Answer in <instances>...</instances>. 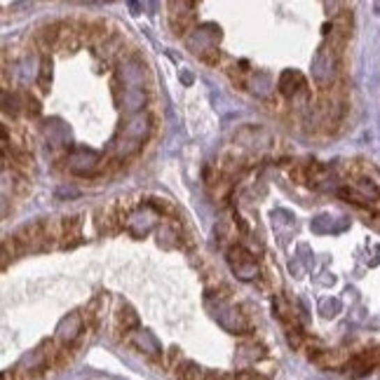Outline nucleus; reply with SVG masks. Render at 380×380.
Instances as JSON below:
<instances>
[{"mask_svg":"<svg viewBox=\"0 0 380 380\" xmlns=\"http://www.w3.org/2000/svg\"><path fill=\"white\" fill-rule=\"evenodd\" d=\"M228 263H230V268L237 273V277H242V280H254V277L259 275V266H256L254 256H251L244 247L230 249L228 251Z\"/></svg>","mask_w":380,"mask_h":380,"instance_id":"f257e3e1","label":"nucleus"},{"mask_svg":"<svg viewBox=\"0 0 380 380\" xmlns=\"http://www.w3.org/2000/svg\"><path fill=\"white\" fill-rule=\"evenodd\" d=\"M277 87H280V92L284 96H296L301 92H307V82L303 78L301 73H296V70H284V73L280 75V82H277Z\"/></svg>","mask_w":380,"mask_h":380,"instance_id":"f03ea898","label":"nucleus"}]
</instances>
